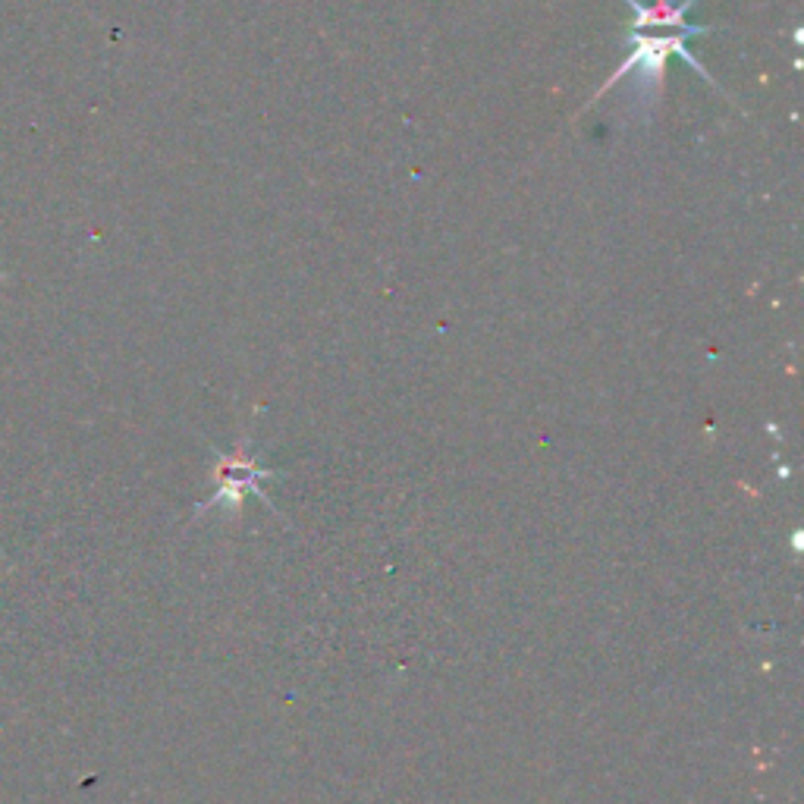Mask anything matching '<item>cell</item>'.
Listing matches in <instances>:
<instances>
[{"label":"cell","instance_id":"6da1fadb","mask_svg":"<svg viewBox=\"0 0 804 804\" xmlns=\"http://www.w3.org/2000/svg\"><path fill=\"white\" fill-rule=\"evenodd\" d=\"M626 42L635 44V51L626 57V60L616 67V73L610 75L607 83L600 85L597 91L591 95V101L585 104V110L591 107V104H597L600 98L607 95V91L616 89V83L619 79H626L628 73H638V91L644 98H648V107H654L657 101H660L663 95V79H666V60L669 57H682V60L689 63L691 69H695L698 75H704L713 89H720V85L713 83V75L707 73V69L701 67V63L695 60V54H691L689 48H685V42H689V35L682 32H669V35H638V32H626Z\"/></svg>","mask_w":804,"mask_h":804},{"label":"cell","instance_id":"7a4b0ae2","mask_svg":"<svg viewBox=\"0 0 804 804\" xmlns=\"http://www.w3.org/2000/svg\"><path fill=\"white\" fill-rule=\"evenodd\" d=\"M698 0H657L654 7H644L638 0H626V7L632 10V20H628L626 32H638V35H650L657 28H673V32L682 35H707L713 32V26H691L685 20L691 7Z\"/></svg>","mask_w":804,"mask_h":804}]
</instances>
